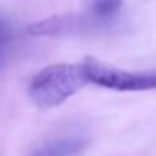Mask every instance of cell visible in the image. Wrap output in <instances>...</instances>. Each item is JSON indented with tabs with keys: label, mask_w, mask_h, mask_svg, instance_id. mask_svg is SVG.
<instances>
[{
	"label": "cell",
	"mask_w": 156,
	"mask_h": 156,
	"mask_svg": "<svg viewBox=\"0 0 156 156\" xmlns=\"http://www.w3.org/2000/svg\"><path fill=\"white\" fill-rule=\"evenodd\" d=\"M89 84L84 64H52L29 82V98L39 108H55Z\"/></svg>",
	"instance_id": "1"
},
{
	"label": "cell",
	"mask_w": 156,
	"mask_h": 156,
	"mask_svg": "<svg viewBox=\"0 0 156 156\" xmlns=\"http://www.w3.org/2000/svg\"><path fill=\"white\" fill-rule=\"evenodd\" d=\"M89 84L101 86L119 92H141L156 89V71H124L114 66H106L94 59L84 62Z\"/></svg>",
	"instance_id": "2"
},
{
	"label": "cell",
	"mask_w": 156,
	"mask_h": 156,
	"mask_svg": "<svg viewBox=\"0 0 156 156\" xmlns=\"http://www.w3.org/2000/svg\"><path fill=\"white\" fill-rule=\"evenodd\" d=\"M112 29L111 24L98 19L89 10L86 14H69L55 15V17L44 19L41 22L29 25L27 32L35 37H61V35H79L89 32H101Z\"/></svg>",
	"instance_id": "3"
},
{
	"label": "cell",
	"mask_w": 156,
	"mask_h": 156,
	"mask_svg": "<svg viewBox=\"0 0 156 156\" xmlns=\"http://www.w3.org/2000/svg\"><path fill=\"white\" fill-rule=\"evenodd\" d=\"M89 144V136L81 129H61L44 138L29 156H77Z\"/></svg>",
	"instance_id": "4"
},
{
	"label": "cell",
	"mask_w": 156,
	"mask_h": 156,
	"mask_svg": "<svg viewBox=\"0 0 156 156\" xmlns=\"http://www.w3.org/2000/svg\"><path fill=\"white\" fill-rule=\"evenodd\" d=\"M122 0H92L87 10L98 19L114 25L122 10Z\"/></svg>",
	"instance_id": "5"
},
{
	"label": "cell",
	"mask_w": 156,
	"mask_h": 156,
	"mask_svg": "<svg viewBox=\"0 0 156 156\" xmlns=\"http://www.w3.org/2000/svg\"><path fill=\"white\" fill-rule=\"evenodd\" d=\"M14 42V27L9 17L0 10V71L5 67Z\"/></svg>",
	"instance_id": "6"
}]
</instances>
